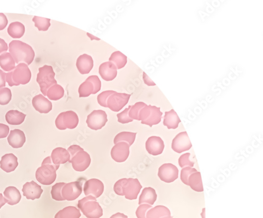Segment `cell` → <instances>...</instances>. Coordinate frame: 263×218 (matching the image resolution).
Here are the masks:
<instances>
[{"mask_svg":"<svg viewBox=\"0 0 263 218\" xmlns=\"http://www.w3.org/2000/svg\"><path fill=\"white\" fill-rule=\"evenodd\" d=\"M181 122L178 115L173 109L165 113L163 125L167 126L169 129H175L178 128L179 124Z\"/></svg>","mask_w":263,"mask_h":218,"instance_id":"cell-27","label":"cell"},{"mask_svg":"<svg viewBox=\"0 0 263 218\" xmlns=\"http://www.w3.org/2000/svg\"><path fill=\"white\" fill-rule=\"evenodd\" d=\"M77 207L88 218H100L103 216V209L95 197L89 196L78 202Z\"/></svg>","mask_w":263,"mask_h":218,"instance_id":"cell-5","label":"cell"},{"mask_svg":"<svg viewBox=\"0 0 263 218\" xmlns=\"http://www.w3.org/2000/svg\"><path fill=\"white\" fill-rule=\"evenodd\" d=\"M130 97V94L114 92L108 99L107 108L114 112H119L127 104Z\"/></svg>","mask_w":263,"mask_h":218,"instance_id":"cell-10","label":"cell"},{"mask_svg":"<svg viewBox=\"0 0 263 218\" xmlns=\"http://www.w3.org/2000/svg\"><path fill=\"white\" fill-rule=\"evenodd\" d=\"M165 145L162 139L159 137H150L146 142V149L149 154L158 156L162 154Z\"/></svg>","mask_w":263,"mask_h":218,"instance_id":"cell-18","label":"cell"},{"mask_svg":"<svg viewBox=\"0 0 263 218\" xmlns=\"http://www.w3.org/2000/svg\"><path fill=\"white\" fill-rule=\"evenodd\" d=\"M131 107V106H130L128 108L125 109L123 112L117 114L119 123L125 124L132 122L133 120L128 116V112H129Z\"/></svg>","mask_w":263,"mask_h":218,"instance_id":"cell-43","label":"cell"},{"mask_svg":"<svg viewBox=\"0 0 263 218\" xmlns=\"http://www.w3.org/2000/svg\"><path fill=\"white\" fill-rule=\"evenodd\" d=\"M196 172H197V169L192 167H187L182 169L181 172V179L183 184L188 186V178L190 175Z\"/></svg>","mask_w":263,"mask_h":218,"instance_id":"cell-42","label":"cell"},{"mask_svg":"<svg viewBox=\"0 0 263 218\" xmlns=\"http://www.w3.org/2000/svg\"><path fill=\"white\" fill-rule=\"evenodd\" d=\"M8 32L12 38L19 39L25 33V27L19 22L11 23L8 29Z\"/></svg>","mask_w":263,"mask_h":218,"instance_id":"cell-34","label":"cell"},{"mask_svg":"<svg viewBox=\"0 0 263 218\" xmlns=\"http://www.w3.org/2000/svg\"><path fill=\"white\" fill-rule=\"evenodd\" d=\"M160 108L151 105L145 106L140 110L139 115V121L141 120V123L152 127L156 125L161 121L163 113L160 111Z\"/></svg>","mask_w":263,"mask_h":218,"instance_id":"cell-7","label":"cell"},{"mask_svg":"<svg viewBox=\"0 0 263 218\" xmlns=\"http://www.w3.org/2000/svg\"><path fill=\"white\" fill-rule=\"evenodd\" d=\"M64 183H59L55 184L52 187L51 195L52 198L56 201H64L62 196V189L63 186L65 185Z\"/></svg>","mask_w":263,"mask_h":218,"instance_id":"cell-39","label":"cell"},{"mask_svg":"<svg viewBox=\"0 0 263 218\" xmlns=\"http://www.w3.org/2000/svg\"><path fill=\"white\" fill-rule=\"evenodd\" d=\"M51 158L53 164L60 167V165L65 164L66 162L70 161V155L68 150L59 147L53 150Z\"/></svg>","mask_w":263,"mask_h":218,"instance_id":"cell-23","label":"cell"},{"mask_svg":"<svg viewBox=\"0 0 263 218\" xmlns=\"http://www.w3.org/2000/svg\"><path fill=\"white\" fill-rule=\"evenodd\" d=\"M79 122L77 114L73 111L61 113L56 120L57 128L61 130L66 129H74Z\"/></svg>","mask_w":263,"mask_h":218,"instance_id":"cell-8","label":"cell"},{"mask_svg":"<svg viewBox=\"0 0 263 218\" xmlns=\"http://www.w3.org/2000/svg\"><path fill=\"white\" fill-rule=\"evenodd\" d=\"M101 88V82L99 77L92 76L87 78L78 88L79 98H85L91 94L99 92Z\"/></svg>","mask_w":263,"mask_h":218,"instance_id":"cell-9","label":"cell"},{"mask_svg":"<svg viewBox=\"0 0 263 218\" xmlns=\"http://www.w3.org/2000/svg\"><path fill=\"white\" fill-rule=\"evenodd\" d=\"M145 104L142 102H139L131 107L128 116L133 120H139V115L140 110L145 106Z\"/></svg>","mask_w":263,"mask_h":218,"instance_id":"cell-40","label":"cell"},{"mask_svg":"<svg viewBox=\"0 0 263 218\" xmlns=\"http://www.w3.org/2000/svg\"><path fill=\"white\" fill-rule=\"evenodd\" d=\"M81 216L80 211L73 206H68L60 210L54 218H79Z\"/></svg>","mask_w":263,"mask_h":218,"instance_id":"cell-32","label":"cell"},{"mask_svg":"<svg viewBox=\"0 0 263 218\" xmlns=\"http://www.w3.org/2000/svg\"><path fill=\"white\" fill-rule=\"evenodd\" d=\"M8 50V46L5 41L2 39L0 38V53L7 51Z\"/></svg>","mask_w":263,"mask_h":218,"instance_id":"cell-49","label":"cell"},{"mask_svg":"<svg viewBox=\"0 0 263 218\" xmlns=\"http://www.w3.org/2000/svg\"><path fill=\"white\" fill-rule=\"evenodd\" d=\"M9 144L12 148H20L26 141V137L24 133L19 129L11 130L8 137Z\"/></svg>","mask_w":263,"mask_h":218,"instance_id":"cell-24","label":"cell"},{"mask_svg":"<svg viewBox=\"0 0 263 218\" xmlns=\"http://www.w3.org/2000/svg\"><path fill=\"white\" fill-rule=\"evenodd\" d=\"M114 91L108 90L103 92L97 96V101L99 105L103 107L107 108V102L110 95L114 93Z\"/></svg>","mask_w":263,"mask_h":218,"instance_id":"cell-44","label":"cell"},{"mask_svg":"<svg viewBox=\"0 0 263 218\" xmlns=\"http://www.w3.org/2000/svg\"><path fill=\"white\" fill-rule=\"evenodd\" d=\"M12 98L11 91L8 88L0 89V105H7Z\"/></svg>","mask_w":263,"mask_h":218,"instance_id":"cell-41","label":"cell"},{"mask_svg":"<svg viewBox=\"0 0 263 218\" xmlns=\"http://www.w3.org/2000/svg\"><path fill=\"white\" fill-rule=\"evenodd\" d=\"M105 189L101 181L97 179H91L85 182L84 192L86 196H92L95 198H99Z\"/></svg>","mask_w":263,"mask_h":218,"instance_id":"cell-16","label":"cell"},{"mask_svg":"<svg viewBox=\"0 0 263 218\" xmlns=\"http://www.w3.org/2000/svg\"><path fill=\"white\" fill-rule=\"evenodd\" d=\"M64 94V90L63 87L57 84L47 90L46 96L51 100L57 101L62 98Z\"/></svg>","mask_w":263,"mask_h":218,"instance_id":"cell-37","label":"cell"},{"mask_svg":"<svg viewBox=\"0 0 263 218\" xmlns=\"http://www.w3.org/2000/svg\"><path fill=\"white\" fill-rule=\"evenodd\" d=\"M143 78L145 83L146 85H148V86H155L156 84H155L154 82H153L149 77L144 72H143Z\"/></svg>","mask_w":263,"mask_h":218,"instance_id":"cell-50","label":"cell"},{"mask_svg":"<svg viewBox=\"0 0 263 218\" xmlns=\"http://www.w3.org/2000/svg\"><path fill=\"white\" fill-rule=\"evenodd\" d=\"M152 208V206L148 204H140L136 211L138 218H146L147 212Z\"/></svg>","mask_w":263,"mask_h":218,"instance_id":"cell-46","label":"cell"},{"mask_svg":"<svg viewBox=\"0 0 263 218\" xmlns=\"http://www.w3.org/2000/svg\"><path fill=\"white\" fill-rule=\"evenodd\" d=\"M59 168L53 164L51 156H47L43 161L41 167L36 171V179L43 185H51L56 180V172Z\"/></svg>","mask_w":263,"mask_h":218,"instance_id":"cell-2","label":"cell"},{"mask_svg":"<svg viewBox=\"0 0 263 218\" xmlns=\"http://www.w3.org/2000/svg\"><path fill=\"white\" fill-rule=\"evenodd\" d=\"M22 191L24 196H25L27 199L32 200V201L39 199L44 192L41 187L34 181L24 185Z\"/></svg>","mask_w":263,"mask_h":218,"instance_id":"cell-19","label":"cell"},{"mask_svg":"<svg viewBox=\"0 0 263 218\" xmlns=\"http://www.w3.org/2000/svg\"><path fill=\"white\" fill-rule=\"evenodd\" d=\"M0 66L5 71L9 72L14 70L15 62L9 53H4L0 56Z\"/></svg>","mask_w":263,"mask_h":218,"instance_id":"cell-33","label":"cell"},{"mask_svg":"<svg viewBox=\"0 0 263 218\" xmlns=\"http://www.w3.org/2000/svg\"><path fill=\"white\" fill-rule=\"evenodd\" d=\"M142 188V186L138 179L125 178L122 189L123 196H125L126 199L131 201L137 199Z\"/></svg>","mask_w":263,"mask_h":218,"instance_id":"cell-12","label":"cell"},{"mask_svg":"<svg viewBox=\"0 0 263 218\" xmlns=\"http://www.w3.org/2000/svg\"><path fill=\"white\" fill-rule=\"evenodd\" d=\"M109 62L114 64L117 69H121L127 63V57L120 51H115L110 57Z\"/></svg>","mask_w":263,"mask_h":218,"instance_id":"cell-36","label":"cell"},{"mask_svg":"<svg viewBox=\"0 0 263 218\" xmlns=\"http://www.w3.org/2000/svg\"><path fill=\"white\" fill-rule=\"evenodd\" d=\"M158 176L165 183H173L179 177V169L172 163H165L159 168Z\"/></svg>","mask_w":263,"mask_h":218,"instance_id":"cell-14","label":"cell"},{"mask_svg":"<svg viewBox=\"0 0 263 218\" xmlns=\"http://www.w3.org/2000/svg\"><path fill=\"white\" fill-rule=\"evenodd\" d=\"M68 151L70 155L69 162L76 171L82 172L89 168L91 161L90 156L83 148L77 145H73Z\"/></svg>","mask_w":263,"mask_h":218,"instance_id":"cell-3","label":"cell"},{"mask_svg":"<svg viewBox=\"0 0 263 218\" xmlns=\"http://www.w3.org/2000/svg\"><path fill=\"white\" fill-rule=\"evenodd\" d=\"M18 165L17 157L13 154L5 155L0 161V168L8 173L14 171Z\"/></svg>","mask_w":263,"mask_h":218,"instance_id":"cell-25","label":"cell"},{"mask_svg":"<svg viewBox=\"0 0 263 218\" xmlns=\"http://www.w3.org/2000/svg\"><path fill=\"white\" fill-rule=\"evenodd\" d=\"M31 78V72L28 66L26 63H20L16 66L15 70L6 74V81L9 86H18L20 84L28 83Z\"/></svg>","mask_w":263,"mask_h":218,"instance_id":"cell-4","label":"cell"},{"mask_svg":"<svg viewBox=\"0 0 263 218\" xmlns=\"http://www.w3.org/2000/svg\"><path fill=\"white\" fill-rule=\"evenodd\" d=\"M192 147L186 131L180 132L176 136L173 140L172 148L175 152L181 154L189 150Z\"/></svg>","mask_w":263,"mask_h":218,"instance_id":"cell-15","label":"cell"},{"mask_svg":"<svg viewBox=\"0 0 263 218\" xmlns=\"http://www.w3.org/2000/svg\"><path fill=\"white\" fill-rule=\"evenodd\" d=\"M162 218H172V217L171 216H168V217H163Z\"/></svg>","mask_w":263,"mask_h":218,"instance_id":"cell-55","label":"cell"},{"mask_svg":"<svg viewBox=\"0 0 263 218\" xmlns=\"http://www.w3.org/2000/svg\"><path fill=\"white\" fill-rule=\"evenodd\" d=\"M108 122L107 114L105 111L94 110L88 116L87 123L89 128L94 130L101 129Z\"/></svg>","mask_w":263,"mask_h":218,"instance_id":"cell-11","label":"cell"},{"mask_svg":"<svg viewBox=\"0 0 263 218\" xmlns=\"http://www.w3.org/2000/svg\"><path fill=\"white\" fill-rule=\"evenodd\" d=\"M26 114L17 110H10L5 115L7 122L11 125L22 124L26 117Z\"/></svg>","mask_w":263,"mask_h":218,"instance_id":"cell-29","label":"cell"},{"mask_svg":"<svg viewBox=\"0 0 263 218\" xmlns=\"http://www.w3.org/2000/svg\"><path fill=\"white\" fill-rule=\"evenodd\" d=\"M76 64L77 69L81 74H88L93 69V60L88 54H84L77 58Z\"/></svg>","mask_w":263,"mask_h":218,"instance_id":"cell-21","label":"cell"},{"mask_svg":"<svg viewBox=\"0 0 263 218\" xmlns=\"http://www.w3.org/2000/svg\"><path fill=\"white\" fill-rule=\"evenodd\" d=\"M6 203H7V202H6L5 198L2 195V194L0 193V209H1Z\"/></svg>","mask_w":263,"mask_h":218,"instance_id":"cell-53","label":"cell"},{"mask_svg":"<svg viewBox=\"0 0 263 218\" xmlns=\"http://www.w3.org/2000/svg\"><path fill=\"white\" fill-rule=\"evenodd\" d=\"M82 183L80 181L66 184L62 189V196L64 201H73L81 195Z\"/></svg>","mask_w":263,"mask_h":218,"instance_id":"cell-13","label":"cell"},{"mask_svg":"<svg viewBox=\"0 0 263 218\" xmlns=\"http://www.w3.org/2000/svg\"><path fill=\"white\" fill-rule=\"evenodd\" d=\"M4 198L9 205H14L19 203L21 199L20 192L15 187H8L4 192Z\"/></svg>","mask_w":263,"mask_h":218,"instance_id":"cell-26","label":"cell"},{"mask_svg":"<svg viewBox=\"0 0 263 218\" xmlns=\"http://www.w3.org/2000/svg\"><path fill=\"white\" fill-rule=\"evenodd\" d=\"M8 21L7 16L3 14L0 13V31L3 30L8 25Z\"/></svg>","mask_w":263,"mask_h":218,"instance_id":"cell-48","label":"cell"},{"mask_svg":"<svg viewBox=\"0 0 263 218\" xmlns=\"http://www.w3.org/2000/svg\"><path fill=\"white\" fill-rule=\"evenodd\" d=\"M6 74L0 70V88L5 87Z\"/></svg>","mask_w":263,"mask_h":218,"instance_id":"cell-51","label":"cell"},{"mask_svg":"<svg viewBox=\"0 0 263 218\" xmlns=\"http://www.w3.org/2000/svg\"><path fill=\"white\" fill-rule=\"evenodd\" d=\"M191 155L189 153H186L182 155L179 159V164L181 168H184L187 166L193 167L194 165V162L189 160V156Z\"/></svg>","mask_w":263,"mask_h":218,"instance_id":"cell-45","label":"cell"},{"mask_svg":"<svg viewBox=\"0 0 263 218\" xmlns=\"http://www.w3.org/2000/svg\"><path fill=\"white\" fill-rule=\"evenodd\" d=\"M32 105L35 110L41 113H48L52 109L51 102L42 94H39L34 97L32 100Z\"/></svg>","mask_w":263,"mask_h":218,"instance_id":"cell-20","label":"cell"},{"mask_svg":"<svg viewBox=\"0 0 263 218\" xmlns=\"http://www.w3.org/2000/svg\"><path fill=\"white\" fill-rule=\"evenodd\" d=\"M157 199L155 190L151 187H145L139 198V204L148 203L152 205Z\"/></svg>","mask_w":263,"mask_h":218,"instance_id":"cell-28","label":"cell"},{"mask_svg":"<svg viewBox=\"0 0 263 218\" xmlns=\"http://www.w3.org/2000/svg\"><path fill=\"white\" fill-rule=\"evenodd\" d=\"M39 71L36 81L39 84L41 93L46 96L47 90L54 85L57 84V81L55 79L56 74L52 66L50 65H45L40 68Z\"/></svg>","mask_w":263,"mask_h":218,"instance_id":"cell-6","label":"cell"},{"mask_svg":"<svg viewBox=\"0 0 263 218\" xmlns=\"http://www.w3.org/2000/svg\"><path fill=\"white\" fill-rule=\"evenodd\" d=\"M205 208H204L203 210V213H202V214H201V215L203 214V216H202V217L203 218H204V217H205Z\"/></svg>","mask_w":263,"mask_h":218,"instance_id":"cell-54","label":"cell"},{"mask_svg":"<svg viewBox=\"0 0 263 218\" xmlns=\"http://www.w3.org/2000/svg\"><path fill=\"white\" fill-rule=\"evenodd\" d=\"M130 154V145L125 142L116 144L111 150L112 158L117 162L125 161Z\"/></svg>","mask_w":263,"mask_h":218,"instance_id":"cell-17","label":"cell"},{"mask_svg":"<svg viewBox=\"0 0 263 218\" xmlns=\"http://www.w3.org/2000/svg\"><path fill=\"white\" fill-rule=\"evenodd\" d=\"M110 218H128L127 216L120 213L112 215Z\"/></svg>","mask_w":263,"mask_h":218,"instance_id":"cell-52","label":"cell"},{"mask_svg":"<svg viewBox=\"0 0 263 218\" xmlns=\"http://www.w3.org/2000/svg\"><path fill=\"white\" fill-rule=\"evenodd\" d=\"M9 51L15 63L30 65L33 62L35 52L30 45L21 41L14 40L9 44Z\"/></svg>","mask_w":263,"mask_h":218,"instance_id":"cell-1","label":"cell"},{"mask_svg":"<svg viewBox=\"0 0 263 218\" xmlns=\"http://www.w3.org/2000/svg\"><path fill=\"white\" fill-rule=\"evenodd\" d=\"M137 133L130 132H122L115 136L114 139L115 144L120 142H125L130 145H132L135 141Z\"/></svg>","mask_w":263,"mask_h":218,"instance_id":"cell-35","label":"cell"},{"mask_svg":"<svg viewBox=\"0 0 263 218\" xmlns=\"http://www.w3.org/2000/svg\"><path fill=\"white\" fill-rule=\"evenodd\" d=\"M10 128L9 126L0 124V139L5 138L9 135Z\"/></svg>","mask_w":263,"mask_h":218,"instance_id":"cell-47","label":"cell"},{"mask_svg":"<svg viewBox=\"0 0 263 218\" xmlns=\"http://www.w3.org/2000/svg\"><path fill=\"white\" fill-rule=\"evenodd\" d=\"M170 216V210L163 205H157L147 212L146 218H161Z\"/></svg>","mask_w":263,"mask_h":218,"instance_id":"cell-30","label":"cell"},{"mask_svg":"<svg viewBox=\"0 0 263 218\" xmlns=\"http://www.w3.org/2000/svg\"><path fill=\"white\" fill-rule=\"evenodd\" d=\"M188 186H190L194 191L201 192H203V185L201 180V174L200 172L192 173L188 178Z\"/></svg>","mask_w":263,"mask_h":218,"instance_id":"cell-31","label":"cell"},{"mask_svg":"<svg viewBox=\"0 0 263 218\" xmlns=\"http://www.w3.org/2000/svg\"><path fill=\"white\" fill-rule=\"evenodd\" d=\"M117 68L111 62H106L100 65L99 74L103 80L112 81L117 76Z\"/></svg>","mask_w":263,"mask_h":218,"instance_id":"cell-22","label":"cell"},{"mask_svg":"<svg viewBox=\"0 0 263 218\" xmlns=\"http://www.w3.org/2000/svg\"><path fill=\"white\" fill-rule=\"evenodd\" d=\"M32 20L35 23V27L37 28L39 31H47L51 26V20L47 18L35 16Z\"/></svg>","mask_w":263,"mask_h":218,"instance_id":"cell-38","label":"cell"}]
</instances>
